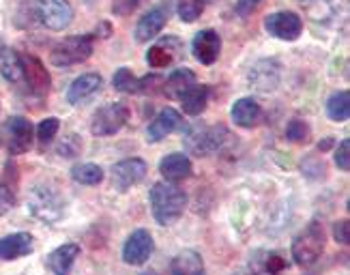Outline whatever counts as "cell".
<instances>
[{"label": "cell", "instance_id": "cell-1", "mask_svg": "<svg viewBox=\"0 0 350 275\" xmlns=\"http://www.w3.org/2000/svg\"><path fill=\"white\" fill-rule=\"evenodd\" d=\"M150 209H153V218L161 226H172L187 207V196L174 183L159 181L150 189Z\"/></svg>", "mask_w": 350, "mask_h": 275}, {"label": "cell", "instance_id": "cell-2", "mask_svg": "<svg viewBox=\"0 0 350 275\" xmlns=\"http://www.w3.org/2000/svg\"><path fill=\"white\" fill-rule=\"evenodd\" d=\"M230 131L224 125H193L183 138V142H185L189 155L208 157L213 153L224 150V146L230 142Z\"/></svg>", "mask_w": 350, "mask_h": 275}, {"label": "cell", "instance_id": "cell-3", "mask_svg": "<svg viewBox=\"0 0 350 275\" xmlns=\"http://www.w3.org/2000/svg\"><path fill=\"white\" fill-rule=\"evenodd\" d=\"M325 228L321 222H310L303 231L295 237L293 241V258L299 267H310L314 265L318 258L325 252Z\"/></svg>", "mask_w": 350, "mask_h": 275}, {"label": "cell", "instance_id": "cell-4", "mask_svg": "<svg viewBox=\"0 0 350 275\" xmlns=\"http://www.w3.org/2000/svg\"><path fill=\"white\" fill-rule=\"evenodd\" d=\"M93 56V35L67 37L54 45L50 60L54 67H73Z\"/></svg>", "mask_w": 350, "mask_h": 275}, {"label": "cell", "instance_id": "cell-5", "mask_svg": "<svg viewBox=\"0 0 350 275\" xmlns=\"http://www.w3.org/2000/svg\"><path fill=\"white\" fill-rule=\"evenodd\" d=\"M28 211L45 224H54L63 218L65 202L52 187L37 185L28 194Z\"/></svg>", "mask_w": 350, "mask_h": 275}, {"label": "cell", "instance_id": "cell-6", "mask_svg": "<svg viewBox=\"0 0 350 275\" xmlns=\"http://www.w3.org/2000/svg\"><path fill=\"white\" fill-rule=\"evenodd\" d=\"M129 120V108L125 103L114 101L99 108L90 120V131L93 135H112L116 131H120Z\"/></svg>", "mask_w": 350, "mask_h": 275}, {"label": "cell", "instance_id": "cell-7", "mask_svg": "<svg viewBox=\"0 0 350 275\" xmlns=\"http://www.w3.org/2000/svg\"><path fill=\"white\" fill-rule=\"evenodd\" d=\"M35 13L39 22L50 30H65L73 20L69 0H35Z\"/></svg>", "mask_w": 350, "mask_h": 275}, {"label": "cell", "instance_id": "cell-8", "mask_svg": "<svg viewBox=\"0 0 350 275\" xmlns=\"http://www.w3.org/2000/svg\"><path fill=\"white\" fill-rule=\"evenodd\" d=\"M265 28L282 41H297L303 33V20L295 11H278L265 20Z\"/></svg>", "mask_w": 350, "mask_h": 275}, {"label": "cell", "instance_id": "cell-9", "mask_svg": "<svg viewBox=\"0 0 350 275\" xmlns=\"http://www.w3.org/2000/svg\"><path fill=\"white\" fill-rule=\"evenodd\" d=\"M153 235H150L148 231H144V228H140V231H133L129 235V239L125 241V248H123V261L131 267H140L144 265L150 254H153Z\"/></svg>", "mask_w": 350, "mask_h": 275}, {"label": "cell", "instance_id": "cell-10", "mask_svg": "<svg viewBox=\"0 0 350 275\" xmlns=\"http://www.w3.org/2000/svg\"><path fill=\"white\" fill-rule=\"evenodd\" d=\"M22 67H24V80L30 88V93H35L39 97L48 95L50 93V84H52V78L45 65L41 60L33 54H24L22 56Z\"/></svg>", "mask_w": 350, "mask_h": 275}, {"label": "cell", "instance_id": "cell-11", "mask_svg": "<svg viewBox=\"0 0 350 275\" xmlns=\"http://www.w3.org/2000/svg\"><path fill=\"white\" fill-rule=\"evenodd\" d=\"M191 52L198 63L202 65H213L221 54V37L213 28L200 30L193 41H191Z\"/></svg>", "mask_w": 350, "mask_h": 275}, {"label": "cell", "instance_id": "cell-12", "mask_svg": "<svg viewBox=\"0 0 350 275\" xmlns=\"http://www.w3.org/2000/svg\"><path fill=\"white\" fill-rule=\"evenodd\" d=\"M282 80V67L278 60H258L250 71V82L254 88L262 90V93H271L280 86Z\"/></svg>", "mask_w": 350, "mask_h": 275}, {"label": "cell", "instance_id": "cell-13", "mask_svg": "<svg viewBox=\"0 0 350 275\" xmlns=\"http://www.w3.org/2000/svg\"><path fill=\"white\" fill-rule=\"evenodd\" d=\"M146 163L138 157L133 159H123L114 166L112 170V176H114V185L120 189V192H127L129 187L138 185L140 181H144L146 176Z\"/></svg>", "mask_w": 350, "mask_h": 275}, {"label": "cell", "instance_id": "cell-14", "mask_svg": "<svg viewBox=\"0 0 350 275\" xmlns=\"http://www.w3.org/2000/svg\"><path fill=\"white\" fill-rule=\"evenodd\" d=\"M9 133V153L11 155H22L33 146V125L24 116H13L7 123Z\"/></svg>", "mask_w": 350, "mask_h": 275}, {"label": "cell", "instance_id": "cell-15", "mask_svg": "<svg viewBox=\"0 0 350 275\" xmlns=\"http://www.w3.org/2000/svg\"><path fill=\"white\" fill-rule=\"evenodd\" d=\"M168 15H170V7L168 5H161V7H155L150 9L148 13H144L138 26H135V39H138L140 43H146L150 41L153 37H157L165 22H168Z\"/></svg>", "mask_w": 350, "mask_h": 275}, {"label": "cell", "instance_id": "cell-16", "mask_svg": "<svg viewBox=\"0 0 350 275\" xmlns=\"http://www.w3.org/2000/svg\"><path fill=\"white\" fill-rule=\"evenodd\" d=\"M180 52H183V43L176 37H165V39H161L159 43H155L153 48L148 50L146 63L153 69L170 67L174 60L180 56Z\"/></svg>", "mask_w": 350, "mask_h": 275}, {"label": "cell", "instance_id": "cell-17", "mask_svg": "<svg viewBox=\"0 0 350 275\" xmlns=\"http://www.w3.org/2000/svg\"><path fill=\"white\" fill-rule=\"evenodd\" d=\"M180 114L174 110V108H163L155 118L153 123L148 125V131H146V140L148 142H159L163 138H168L170 133H174L178 127H180Z\"/></svg>", "mask_w": 350, "mask_h": 275}, {"label": "cell", "instance_id": "cell-18", "mask_svg": "<svg viewBox=\"0 0 350 275\" xmlns=\"http://www.w3.org/2000/svg\"><path fill=\"white\" fill-rule=\"evenodd\" d=\"M191 161L185 153H170L159 161V172L168 183H178L191 176Z\"/></svg>", "mask_w": 350, "mask_h": 275}, {"label": "cell", "instance_id": "cell-19", "mask_svg": "<svg viewBox=\"0 0 350 275\" xmlns=\"http://www.w3.org/2000/svg\"><path fill=\"white\" fill-rule=\"evenodd\" d=\"M80 246L78 243H65V246L56 248L50 256H48V269L54 275H69L75 261L80 256Z\"/></svg>", "mask_w": 350, "mask_h": 275}, {"label": "cell", "instance_id": "cell-20", "mask_svg": "<svg viewBox=\"0 0 350 275\" xmlns=\"http://www.w3.org/2000/svg\"><path fill=\"white\" fill-rule=\"evenodd\" d=\"M33 252V237L28 233H15L0 239V261H15Z\"/></svg>", "mask_w": 350, "mask_h": 275}, {"label": "cell", "instance_id": "cell-21", "mask_svg": "<svg viewBox=\"0 0 350 275\" xmlns=\"http://www.w3.org/2000/svg\"><path fill=\"white\" fill-rule=\"evenodd\" d=\"M193 84H198L196 73L191 69H187V67H180V69H174L168 75V80H163L161 93L168 95V99H180Z\"/></svg>", "mask_w": 350, "mask_h": 275}, {"label": "cell", "instance_id": "cell-22", "mask_svg": "<svg viewBox=\"0 0 350 275\" xmlns=\"http://www.w3.org/2000/svg\"><path fill=\"white\" fill-rule=\"evenodd\" d=\"M103 80H101V75L99 73H84L80 75V78H75L67 90V101L69 103H82L84 99L88 97H93L97 90L101 88Z\"/></svg>", "mask_w": 350, "mask_h": 275}, {"label": "cell", "instance_id": "cell-23", "mask_svg": "<svg viewBox=\"0 0 350 275\" xmlns=\"http://www.w3.org/2000/svg\"><path fill=\"white\" fill-rule=\"evenodd\" d=\"M230 114H232V120L239 127L252 129V127L258 125V120L262 118V108L254 97H243L232 105Z\"/></svg>", "mask_w": 350, "mask_h": 275}, {"label": "cell", "instance_id": "cell-24", "mask_svg": "<svg viewBox=\"0 0 350 275\" xmlns=\"http://www.w3.org/2000/svg\"><path fill=\"white\" fill-rule=\"evenodd\" d=\"M172 275H206L204 273V263L198 252L193 250H183L172 258L170 265Z\"/></svg>", "mask_w": 350, "mask_h": 275}, {"label": "cell", "instance_id": "cell-25", "mask_svg": "<svg viewBox=\"0 0 350 275\" xmlns=\"http://www.w3.org/2000/svg\"><path fill=\"white\" fill-rule=\"evenodd\" d=\"M0 73H3V78L11 84H18L24 80L22 56L13 48H7V45L0 48Z\"/></svg>", "mask_w": 350, "mask_h": 275}, {"label": "cell", "instance_id": "cell-26", "mask_svg": "<svg viewBox=\"0 0 350 275\" xmlns=\"http://www.w3.org/2000/svg\"><path fill=\"white\" fill-rule=\"evenodd\" d=\"M206 101H208V86H204V84H193L187 90V93L180 97L183 112L189 114V116L202 114L204 108H206Z\"/></svg>", "mask_w": 350, "mask_h": 275}, {"label": "cell", "instance_id": "cell-27", "mask_svg": "<svg viewBox=\"0 0 350 275\" xmlns=\"http://www.w3.org/2000/svg\"><path fill=\"white\" fill-rule=\"evenodd\" d=\"M327 116L336 123H346L350 116V93L338 90L327 99Z\"/></svg>", "mask_w": 350, "mask_h": 275}, {"label": "cell", "instance_id": "cell-28", "mask_svg": "<svg viewBox=\"0 0 350 275\" xmlns=\"http://www.w3.org/2000/svg\"><path fill=\"white\" fill-rule=\"evenodd\" d=\"M71 179L80 185H99L103 181V170L97 163H78L71 168Z\"/></svg>", "mask_w": 350, "mask_h": 275}, {"label": "cell", "instance_id": "cell-29", "mask_svg": "<svg viewBox=\"0 0 350 275\" xmlns=\"http://www.w3.org/2000/svg\"><path fill=\"white\" fill-rule=\"evenodd\" d=\"M112 84H114V88L118 90V93H125V95L140 93V80L135 78V75L131 73V69H127V67H120L114 73Z\"/></svg>", "mask_w": 350, "mask_h": 275}, {"label": "cell", "instance_id": "cell-30", "mask_svg": "<svg viewBox=\"0 0 350 275\" xmlns=\"http://www.w3.org/2000/svg\"><path fill=\"white\" fill-rule=\"evenodd\" d=\"M206 9V0H178L176 5V13L183 22H196L202 15V11Z\"/></svg>", "mask_w": 350, "mask_h": 275}, {"label": "cell", "instance_id": "cell-31", "mask_svg": "<svg viewBox=\"0 0 350 275\" xmlns=\"http://www.w3.org/2000/svg\"><path fill=\"white\" fill-rule=\"evenodd\" d=\"M310 125L306 123V120H301V118H293L291 123H288L286 127V138L291 142H297V144H303V142H308L310 140Z\"/></svg>", "mask_w": 350, "mask_h": 275}, {"label": "cell", "instance_id": "cell-32", "mask_svg": "<svg viewBox=\"0 0 350 275\" xmlns=\"http://www.w3.org/2000/svg\"><path fill=\"white\" fill-rule=\"evenodd\" d=\"M58 127H60V120L56 116H50V118H45L41 120V125L37 129V138H39V142L41 144H50L56 133H58Z\"/></svg>", "mask_w": 350, "mask_h": 275}, {"label": "cell", "instance_id": "cell-33", "mask_svg": "<svg viewBox=\"0 0 350 275\" xmlns=\"http://www.w3.org/2000/svg\"><path fill=\"white\" fill-rule=\"evenodd\" d=\"M267 258H262V265L258 267L256 271H265V273H269V275H278V273H282L284 269H286V261L280 256V254H265Z\"/></svg>", "mask_w": 350, "mask_h": 275}, {"label": "cell", "instance_id": "cell-34", "mask_svg": "<svg viewBox=\"0 0 350 275\" xmlns=\"http://www.w3.org/2000/svg\"><path fill=\"white\" fill-rule=\"evenodd\" d=\"M163 90V78L161 75H146V78L140 80V93L144 95H155V93H161Z\"/></svg>", "mask_w": 350, "mask_h": 275}, {"label": "cell", "instance_id": "cell-35", "mask_svg": "<svg viewBox=\"0 0 350 275\" xmlns=\"http://www.w3.org/2000/svg\"><path fill=\"white\" fill-rule=\"evenodd\" d=\"M142 5V0H114L112 3V13L118 18H127L135 9Z\"/></svg>", "mask_w": 350, "mask_h": 275}, {"label": "cell", "instance_id": "cell-36", "mask_svg": "<svg viewBox=\"0 0 350 275\" xmlns=\"http://www.w3.org/2000/svg\"><path fill=\"white\" fill-rule=\"evenodd\" d=\"M336 166L340 170L348 172L350 170V140H342L338 150H336Z\"/></svg>", "mask_w": 350, "mask_h": 275}, {"label": "cell", "instance_id": "cell-37", "mask_svg": "<svg viewBox=\"0 0 350 275\" xmlns=\"http://www.w3.org/2000/svg\"><path fill=\"white\" fill-rule=\"evenodd\" d=\"M333 237H336V241L342 243V246H348V241H350V224H348V220L333 224Z\"/></svg>", "mask_w": 350, "mask_h": 275}, {"label": "cell", "instance_id": "cell-38", "mask_svg": "<svg viewBox=\"0 0 350 275\" xmlns=\"http://www.w3.org/2000/svg\"><path fill=\"white\" fill-rule=\"evenodd\" d=\"M262 0H237V13L241 18H250L252 13H256L260 9Z\"/></svg>", "mask_w": 350, "mask_h": 275}, {"label": "cell", "instance_id": "cell-39", "mask_svg": "<svg viewBox=\"0 0 350 275\" xmlns=\"http://www.w3.org/2000/svg\"><path fill=\"white\" fill-rule=\"evenodd\" d=\"M13 205H15V196H13V192H11L7 185H3V183H0V215H5V213H9V211L13 209Z\"/></svg>", "mask_w": 350, "mask_h": 275}, {"label": "cell", "instance_id": "cell-40", "mask_svg": "<svg viewBox=\"0 0 350 275\" xmlns=\"http://www.w3.org/2000/svg\"><path fill=\"white\" fill-rule=\"evenodd\" d=\"M331 144H333V140H331V138H327L325 142H321V144H318V148H321V150H327V148H329Z\"/></svg>", "mask_w": 350, "mask_h": 275}, {"label": "cell", "instance_id": "cell-41", "mask_svg": "<svg viewBox=\"0 0 350 275\" xmlns=\"http://www.w3.org/2000/svg\"><path fill=\"white\" fill-rule=\"evenodd\" d=\"M86 3H95V0H86Z\"/></svg>", "mask_w": 350, "mask_h": 275}]
</instances>
